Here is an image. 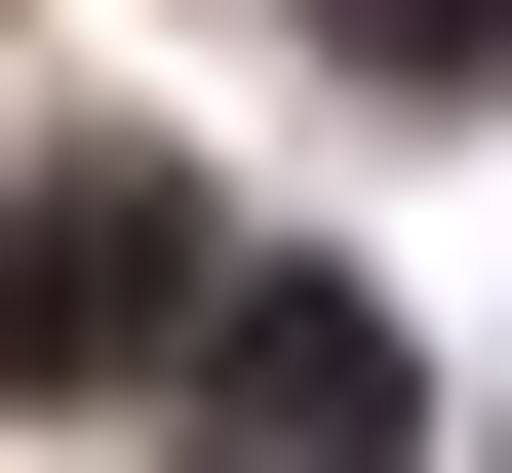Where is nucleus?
I'll return each mask as SVG.
<instances>
[{"mask_svg":"<svg viewBox=\"0 0 512 473\" xmlns=\"http://www.w3.org/2000/svg\"><path fill=\"white\" fill-rule=\"evenodd\" d=\"M158 316H197V198L158 158H40V198H0V395H119Z\"/></svg>","mask_w":512,"mask_h":473,"instance_id":"obj_1","label":"nucleus"},{"mask_svg":"<svg viewBox=\"0 0 512 473\" xmlns=\"http://www.w3.org/2000/svg\"><path fill=\"white\" fill-rule=\"evenodd\" d=\"M434 395H394V316L355 276H276V316H197V473H394Z\"/></svg>","mask_w":512,"mask_h":473,"instance_id":"obj_2","label":"nucleus"},{"mask_svg":"<svg viewBox=\"0 0 512 473\" xmlns=\"http://www.w3.org/2000/svg\"><path fill=\"white\" fill-rule=\"evenodd\" d=\"M355 79H512V0H355Z\"/></svg>","mask_w":512,"mask_h":473,"instance_id":"obj_3","label":"nucleus"}]
</instances>
